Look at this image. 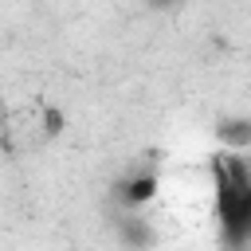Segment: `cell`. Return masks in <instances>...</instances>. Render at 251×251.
<instances>
[{"label":"cell","instance_id":"obj_1","mask_svg":"<svg viewBox=\"0 0 251 251\" xmlns=\"http://www.w3.org/2000/svg\"><path fill=\"white\" fill-rule=\"evenodd\" d=\"M212 192L220 239L227 251H243L251 243V157L216 153L212 157Z\"/></svg>","mask_w":251,"mask_h":251},{"label":"cell","instance_id":"obj_2","mask_svg":"<svg viewBox=\"0 0 251 251\" xmlns=\"http://www.w3.org/2000/svg\"><path fill=\"white\" fill-rule=\"evenodd\" d=\"M157 196V176L153 173H141V176H129L126 184H122V200L129 204V208H141L145 200H153Z\"/></svg>","mask_w":251,"mask_h":251},{"label":"cell","instance_id":"obj_3","mask_svg":"<svg viewBox=\"0 0 251 251\" xmlns=\"http://www.w3.org/2000/svg\"><path fill=\"white\" fill-rule=\"evenodd\" d=\"M220 141H224L231 153H239L243 145H251V122H224V126H220Z\"/></svg>","mask_w":251,"mask_h":251}]
</instances>
